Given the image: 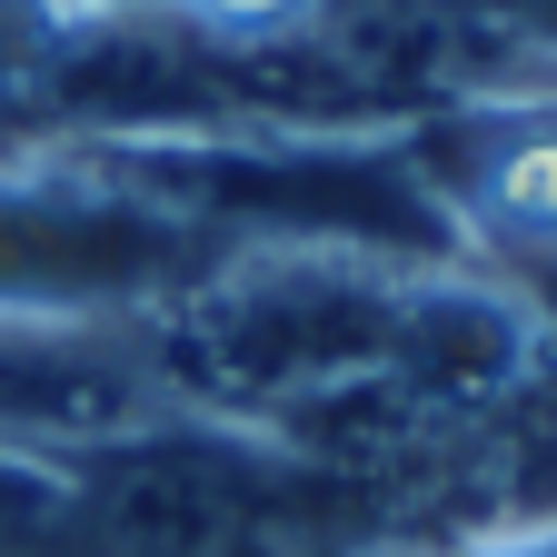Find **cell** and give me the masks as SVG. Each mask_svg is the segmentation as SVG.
I'll use <instances>...</instances> for the list:
<instances>
[{"mask_svg":"<svg viewBox=\"0 0 557 557\" xmlns=\"http://www.w3.org/2000/svg\"><path fill=\"white\" fill-rule=\"evenodd\" d=\"M230 259L220 230L170 209L110 150L90 160H0V319H160Z\"/></svg>","mask_w":557,"mask_h":557,"instance_id":"cell-1","label":"cell"},{"mask_svg":"<svg viewBox=\"0 0 557 557\" xmlns=\"http://www.w3.org/2000/svg\"><path fill=\"white\" fill-rule=\"evenodd\" d=\"M528 319H537V348H547V359H557V269L537 278V309H528Z\"/></svg>","mask_w":557,"mask_h":557,"instance_id":"cell-5","label":"cell"},{"mask_svg":"<svg viewBox=\"0 0 557 557\" xmlns=\"http://www.w3.org/2000/svg\"><path fill=\"white\" fill-rule=\"evenodd\" d=\"M0 557H70V468L0 448Z\"/></svg>","mask_w":557,"mask_h":557,"instance_id":"cell-3","label":"cell"},{"mask_svg":"<svg viewBox=\"0 0 557 557\" xmlns=\"http://www.w3.org/2000/svg\"><path fill=\"white\" fill-rule=\"evenodd\" d=\"M50 60H60L50 11L40 0H0V160L50 139Z\"/></svg>","mask_w":557,"mask_h":557,"instance_id":"cell-2","label":"cell"},{"mask_svg":"<svg viewBox=\"0 0 557 557\" xmlns=\"http://www.w3.org/2000/svg\"><path fill=\"white\" fill-rule=\"evenodd\" d=\"M458 557H557V518H528V528H487V537H468Z\"/></svg>","mask_w":557,"mask_h":557,"instance_id":"cell-4","label":"cell"}]
</instances>
